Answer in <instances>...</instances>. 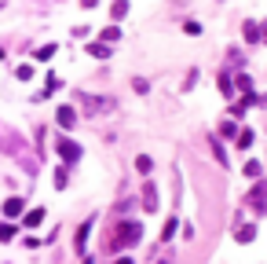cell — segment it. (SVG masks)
<instances>
[{"mask_svg":"<svg viewBox=\"0 0 267 264\" xmlns=\"http://www.w3.org/2000/svg\"><path fill=\"white\" fill-rule=\"evenodd\" d=\"M51 55H55V44H44V48H37V59H41V63H48Z\"/></svg>","mask_w":267,"mask_h":264,"instance_id":"14","label":"cell"},{"mask_svg":"<svg viewBox=\"0 0 267 264\" xmlns=\"http://www.w3.org/2000/svg\"><path fill=\"white\" fill-rule=\"evenodd\" d=\"M81 4H85V7H95V4H99V0H81Z\"/></svg>","mask_w":267,"mask_h":264,"instance_id":"25","label":"cell"},{"mask_svg":"<svg viewBox=\"0 0 267 264\" xmlns=\"http://www.w3.org/2000/svg\"><path fill=\"white\" fill-rule=\"evenodd\" d=\"M143 202H146V205H143L146 213H154V209H158V191H154V184H150V180L143 184Z\"/></svg>","mask_w":267,"mask_h":264,"instance_id":"4","label":"cell"},{"mask_svg":"<svg viewBox=\"0 0 267 264\" xmlns=\"http://www.w3.org/2000/svg\"><path fill=\"white\" fill-rule=\"evenodd\" d=\"M55 121H59V129H73L77 125V110L73 107H59L55 110Z\"/></svg>","mask_w":267,"mask_h":264,"instance_id":"3","label":"cell"},{"mask_svg":"<svg viewBox=\"0 0 267 264\" xmlns=\"http://www.w3.org/2000/svg\"><path fill=\"white\" fill-rule=\"evenodd\" d=\"M128 11V4H125V0H117V4H114V18H121Z\"/></svg>","mask_w":267,"mask_h":264,"instance_id":"24","label":"cell"},{"mask_svg":"<svg viewBox=\"0 0 267 264\" xmlns=\"http://www.w3.org/2000/svg\"><path fill=\"white\" fill-rule=\"evenodd\" d=\"M260 30H264V41H267V22H264V26H260Z\"/></svg>","mask_w":267,"mask_h":264,"instance_id":"27","label":"cell"},{"mask_svg":"<svg viewBox=\"0 0 267 264\" xmlns=\"http://www.w3.org/2000/svg\"><path fill=\"white\" fill-rule=\"evenodd\" d=\"M176 228H179V224H176V216H169V220H165V228H161V239L169 242L172 235H176Z\"/></svg>","mask_w":267,"mask_h":264,"instance_id":"8","label":"cell"},{"mask_svg":"<svg viewBox=\"0 0 267 264\" xmlns=\"http://www.w3.org/2000/svg\"><path fill=\"white\" fill-rule=\"evenodd\" d=\"M238 147H242V150H249V147H253V132H249V129L238 132Z\"/></svg>","mask_w":267,"mask_h":264,"instance_id":"11","label":"cell"},{"mask_svg":"<svg viewBox=\"0 0 267 264\" xmlns=\"http://www.w3.org/2000/svg\"><path fill=\"white\" fill-rule=\"evenodd\" d=\"M88 231H91V220L81 224V231H77V250H85V242H88Z\"/></svg>","mask_w":267,"mask_h":264,"instance_id":"10","label":"cell"},{"mask_svg":"<svg viewBox=\"0 0 267 264\" xmlns=\"http://www.w3.org/2000/svg\"><path fill=\"white\" fill-rule=\"evenodd\" d=\"M15 239V228L11 224H0V242H11Z\"/></svg>","mask_w":267,"mask_h":264,"instance_id":"17","label":"cell"},{"mask_svg":"<svg viewBox=\"0 0 267 264\" xmlns=\"http://www.w3.org/2000/svg\"><path fill=\"white\" fill-rule=\"evenodd\" d=\"M15 77H18V81H30V77H33V66H30V63H22V66L15 70Z\"/></svg>","mask_w":267,"mask_h":264,"instance_id":"13","label":"cell"},{"mask_svg":"<svg viewBox=\"0 0 267 264\" xmlns=\"http://www.w3.org/2000/svg\"><path fill=\"white\" fill-rule=\"evenodd\" d=\"M260 173H264V165H260V162H245V176H253V180H256Z\"/></svg>","mask_w":267,"mask_h":264,"instance_id":"16","label":"cell"},{"mask_svg":"<svg viewBox=\"0 0 267 264\" xmlns=\"http://www.w3.org/2000/svg\"><path fill=\"white\" fill-rule=\"evenodd\" d=\"M41 220H44V209H41V205H37V209H30V213L22 216V224H26V228H37Z\"/></svg>","mask_w":267,"mask_h":264,"instance_id":"6","label":"cell"},{"mask_svg":"<svg viewBox=\"0 0 267 264\" xmlns=\"http://www.w3.org/2000/svg\"><path fill=\"white\" fill-rule=\"evenodd\" d=\"M117 264H135V261H132V257H121V261H117Z\"/></svg>","mask_w":267,"mask_h":264,"instance_id":"26","label":"cell"},{"mask_svg":"<svg viewBox=\"0 0 267 264\" xmlns=\"http://www.w3.org/2000/svg\"><path fill=\"white\" fill-rule=\"evenodd\" d=\"M220 92H223V96H231V92H234V88H231V77H227V73L220 77Z\"/></svg>","mask_w":267,"mask_h":264,"instance_id":"20","label":"cell"},{"mask_svg":"<svg viewBox=\"0 0 267 264\" xmlns=\"http://www.w3.org/2000/svg\"><path fill=\"white\" fill-rule=\"evenodd\" d=\"M183 33H187V37H198V33H201V22H187V26H183Z\"/></svg>","mask_w":267,"mask_h":264,"instance_id":"19","label":"cell"},{"mask_svg":"<svg viewBox=\"0 0 267 264\" xmlns=\"http://www.w3.org/2000/svg\"><path fill=\"white\" fill-rule=\"evenodd\" d=\"M4 216H22V198H7L4 202Z\"/></svg>","mask_w":267,"mask_h":264,"instance_id":"5","label":"cell"},{"mask_svg":"<svg viewBox=\"0 0 267 264\" xmlns=\"http://www.w3.org/2000/svg\"><path fill=\"white\" fill-rule=\"evenodd\" d=\"M117 37H121V30H117V26H106V30H103V41H106V44H114Z\"/></svg>","mask_w":267,"mask_h":264,"instance_id":"15","label":"cell"},{"mask_svg":"<svg viewBox=\"0 0 267 264\" xmlns=\"http://www.w3.org/2000/svg\"><path fill=\"white\" fill-rule=\"evenodd\" d=\"M55 150L62 154V162H81V147L73 143V139H59V143H55Z\"/></svg>","mask_w":267,"mask_h":264,"instance_id":"2","label":"cell"},{"mask_svg":"<svg viewBox=\"0 0 267 264\" xmlns=\"http://www.w3.org/2000/svg\"><path fill=\"white\" fill-rule=\"evenodd\" d=\"M238 88H242V92H245V96H249V92H253V81H249V77H245V73H238Z\"/></svg>","mask_w":267,"mask_h":264,"instance_id":"18","label":"cell"},{"mask_svg":"<svg viewBox=\"0 0 267 264\" xmlns=\"http://www.w3.org/2000/svg\"><path fill=\"white\" fill-rule=\"evenodd\" d=\"M139 235H143V228L135 220H128V224H121V231H117V239H110V250H121V246H135L139 242Z\"/></svg>","mask_w":267,"mask_h":264,"instance_id":"1","label":"cell"},{"mask_svg":"<svg viewBox=\"0 0 267 264\" xmlns=\"http://www.w3.org/2000/svg\"><path fill=\"white\" fill-rule=\"evenodd\" d=\"M220 132H223V136H238V129H234V121H223V125H220Z\"/></svg>","mask_w":267,"mask_h":264,"instance_id":"21","label":"cell"},{"mask_svg":"<svg viewBox=\"0 0 267 264\" xmlns=\"http://www.w3.org/2000/svg\"><path fill=\"white\" fill-rule=\"evenodd\" d=\"M88 55H91V59H106L110 48H106V44H88Z\"/></svg>","mask_w":267,"mask_h":264,"instance_id":"9","label":"cell"},{"mask_svg":"<svg viewBox=\"0 0 267 264\" xmlns=\"http://www.w3.org/2000/svg\"><path fill=\"white\" fill-rule=\"evenodd\" d=\"M55 187H66V169H55Z\"/></svg>","mask_w":267,"mask_h":264,"instance_id":"22","label":"cell"},{"mask_svg":"<svg viewBox=\"0 0 267 264\" xmlns=\"http://www.w3.org/2000/svg\"><path fill=\"white\" fill-rule=\"evenodd\" d=\"M253 239H256V228H253V224H245V228L238 231V242H253Z\"/></svg>","mask_w":267,"mask_h":264,"instance_id":"12","label":"cell"},{"mask_svg":"<svg viewBox=\"0 0 267 264\" xmlns=\"http://www.w3.org/2000/svg\"><path fill=\"white\" fill-rule=\"evenodd\" d=\"M158 264H169V261H158Z\"/></svg>","mask_w":267,"mask_h":264,"instance_id":"28","label":"cell"},{"mask_svg":"<svg viewBox=\"0 0 267 264\" xmlns=\"http://www.w3.org/2000/svg\"><path fill=\"white\" fill-rule=\"evenodd\" d=\"M135 169H139V173H150V158H135Z\"/></svg>","mask_w":267,"mask_h":264,"instance_id":"23","label":"cell"},{"mask_svg":"<svg viewBox=\"0 0 267 264\" xmlns=\"http://www.w3.org/2000/svg\"><path fill=\"white\" fill-rule=\"evenodd\" d=\"M245 41H249V44L264 41V30H260V26H256V22H245Z\"/></svg>","mask_w":267,"mask_h":264,"instance_id":"7","label":"cell"}]
</instances>
